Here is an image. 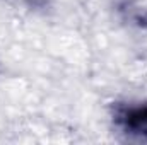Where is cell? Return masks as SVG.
<instances>
[{
    "mask_svg": "<svg viewBox=\"0 0 147 145\" xmlns=\"http://www.w3.org/2000/svg\"><path fill=\"white\" fill-rule=\"evenodd\" d=\"M113 123L125 137L147 142V103H118Z\"/></svg>",
    "mask_w": 147,
    "mask_h": 145,
    "instance_id": "1",
    "label": "cell"
},
{
    "mask_svg": "<svg viewBox=\"0 0 147 145\" xmlns=\"http://www.w3.org/2000/svg\"><path fill=\"white\" fill-rule=\"evenodd\" d=\"M17 2H21V3H24L31 9H43L48 3V0H17Z\"/></svg>",
    "mask_w": 147,
    "mask_h": 145,
    "instance_id": "2",
    "label": "cell"
}]
</instances>
